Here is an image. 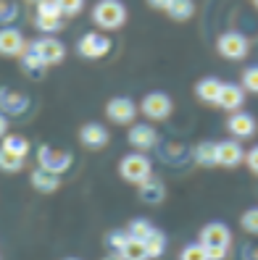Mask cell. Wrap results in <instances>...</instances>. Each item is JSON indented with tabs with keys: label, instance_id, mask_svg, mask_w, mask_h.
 Returning <instances> with one entry per match:
<instances>
[{
	"label": "cell",
	"instance_id": "obj_1",
	"mask_svg": "<svg viewBox=\"0 0 258 260\" xmlns=\"http://www.w3.org/2000/svg\"><path fill=\"white\" fill-rule=\"evenodd\" d=\"M93 21L103 29H119L127 21V8L121 0H100L93 8Z\"/></svg>",
	"mask_w": 258,
	"mask_h": 260
},
{
	"label": "cell",
	"instance_id": "obj_2",
	"mask_svg": "<svg viewBox=\"0 0 258 260\" xmlns=\"http://www.w3.org/2000/svg\"><path fill=\"white\" fill-rule=\"evenodd\" d=\"M119 174L124 181H132V184H142L145 179H150V160L140 152H132V155H124L119 163Z\"/></svg>",
	"mask_w": 258,
	"mask_h": 260
},
{
	"label": "cell",
	"instance_id": "obj_3",
	"mask_svg": "<svg viewBox=\"0 0 258 260\" xmlns=\"http://www.w3.org/2000/svg\"><path fill=\"white\" fill-rule=\"evenodd\" d=\"M37 158H40V168H45V171H50L55 176L64 174L71 166V152L69 150H55L50 145H42L37 150Z\"/></svg>",
	"mask_w": 258,
	"mask_h": 260
},
{
	"label": "cell",
	"instance_id": "obj_4",
	"mask_svg": "<svg viewBox=\"0 0 258 260\" xmlns=\"http://www.w3.org/2000/svg\"><path fill=\"white\" fill-rule=\"evenodd\" d=\"M219 55H224L226 60H242L248 55V40L240 32H224L216 42Z\"/></svg>",
	"mask_w": 258,
	"mask_h": 260
},
{
	"label": "cell",
	"instance_id": "obj_5",
	"mask_svg": "<svg viewBox=\"0 0 258 260\" xmlns=\"http://www.w3.org/2000/svg\"><path fill=\"white\" fill-rule=\"evenodd\" d=\"M174 108V103L169 95H163V92H150L142 98V105H140V111L148 116V118H153V121H163L166 116L171 113Z\"/></svg>",
	"mask_w": 258,
	"mask_h": 260
},
{
	"label": "cell",
	"instance_id": "obj_6",
	"mask_svg": "<svg viewBox=\"0 0 258 260\" xmlns=\"http://www.w3.org/2000/svg\"><path fill=\"white\" fill-rule=\"evenodd\" d=\"M232 232L224 223H208L200 232V244L208 250H230Z\"/></svg>",
	"mask_w": 258,
	"mask_h": 260
},
{
	"label": "cell",
	"instance_id": "obj_7",
	"mask_svg": "<svg viewBox=\"0 0 258 260\" xmlns=\"http://www.w3.org/2000/svg\"><path fill=\"white\" fill-rule=\"evenodd\" d=\"M79 55H84V58H103L105 53L111 50V40L105 37V35H98V32H87L82 40H79Z\"/></svg>",
	"mask_w": 258,
	"mask_h": 260
},
{
	"label": "cell",
	"instance_id": "obj_8",
	"mask_svg": "<svg viewBox=\"0 0 258 260\" xmlns=\"http://www.w3.org/2000/svg\"><path fill=\"white\" fill-rule=\"evenodd\" d=\"M32 50H35L48 66L61 63V60H64V55H66V48H64V45H61L55 37H42V40H37V42L32 45Z\"/></svg>",
	"mask_w": 258,
	"mask_h": 260
},
{
	"label": "cell",
	"instance_id": "obj_9",
	"mask_svg": "<svg viewBox=\"0 0 258 260\" xmlns=\"http://www.w3.org/2000/svg\"><path fill=\"white\" fill-rule=\"evenodd\" d=\"M105 113L113 124H129V121L137 116V105H134L129 98H113L108 105H105Z\"/></svg>",
	"mask_w": 258,
	"mask_h": 260
},
{
	"label": "cell",
	"instance_id": "obj_10",
	"mask_svg": "<svg viewBox=\"0 0 258 260\" xmlns=\"http://www.w3.org/2000/svg\"><path fill=\"white\" fill-rule=\"evenodd\" d=\"M242 160H245V152H242V147L232 140L226 142H219L216 145V166H224V168H235L240 166Z\"/></svg>",
	"mask_w": 258,
	"mask_h": 260
},
{
	"label": "cell",
	"instance_id": "obj_11",
	"mask_svg": "<svg viewBox=\"0 0 258 260\" xmlns=\"http://www.w3.org/2000/svg\"><path fill=\"white\" fill-rule=\"evenodd\" d=\"M79 140L90 150H100V147L108 145V132H105L100 124H84L79 129Z\"/></svg>",
	"mask_w": 258,
	"mask_h": 260
},
{
	"label": "cell",
	"instance_id": "obj_12",
	"mask_svg": "<svg viewBox=\"0 0 258 260\" xmlns=\"http://www.w3.org/2000/svg\"><path fill=\"white\" fill-rule=\"evenodd\" d=\"M242 103H245L242 87H237V84H221V92H219V98H216L219 108H224V111H237Z\"/></svg>",
	"mask_w": 258,
	"mask_h": 260
},
{
	"label": "cell",
	"instance_id": "obj_13",
	"mask_svg": "<svg viewBox=\"0 0 258 260\" xmlns=\"http://www.w3.org/2000/svg\"><path fill=\"white\" fill-rule=\"evenodd\" d=\"M226 129H230L235 137H240V140H245V137H253L255 134V118L250 113H235L230 121H226Z\"/></svg>",
	"mask_w": 258,
	"mask_h": 260
},
{
	"label": "cell",
	"instance_id": "obj_14",
	"mask_svg": "<svg viewBox=\"0 0 258 260\" xmlns=\"http://www.w3.org/2000/svg\"><path fill=\"white\" fill-rule=\"evenodd\" d=\"M156 140H158V134L156 129H150V124H137L129 132V145H134L137 150H150L156 145Z\"/></svg>",
	"mask_w": 258,
	"mask_h": 260
},
{
	"label": "cell",
	"instance_id": "obj_15",
	"mask_svg": "<svg viewBox=\"0 0 258 260\" xmlns=\"http://www.w3.org/2000/svg\"><path fill=\"white\" fill-rule=\"evenodd\" d=\"M24 53V37L16 29H0V55H19Z\"/></svg>",
	"mask_w": 258,
	"mask_h": 260
},
{
	"label": "cell",
	"instance_id": "obj_16",
	"mask_svg": "<svg viewBox=\"0 0 258 260\" xmlns=\"http://www.w3.org/2000/svg\"><path fill=\"white\" fill-rule=\"evenodd\" d=\"M29 179H32V187L37 192H45V194H50V192H55L61 187V179L55 174H50V171H45V168L32 171V176H29Z\"/></svg>",
	"mask_w": 258,
	"mask_h": 260
},
{
	"label": "cell",
	"instance_id": "obj_17",
	"mask_svg": "<svg viewBox=\"0 0 258 260\" xmlns=\"http://www.w3.org/2000/svg\"><path fill=\"white\" fill-rule=\"evenodd\" d=\"M163 194H166V187H163V181H158V179H145L140 184V197L145 203H150V205H158L163 200Z\"/></svg>",
	"mask_w": 258,
	"mask_h": 260
},
{
	"label": "cell",
	"instance_id": "obj_18",
	"mask_svg": "<svg viewBox=\"0 0 258 260\" xmlns=\"http://www.w3.org/2000/svg\"><path fill=\"white\" fill-rule=\"evenodd\" d=\"M219 92H221V82L214 79V76H208V79H200L198 87H195V95H198L203 103H216Z\"/></svg>",
	"mask_w": 258,
	"mask_h": 260
},
{
	"label": "cell",
	"instance_id": "obj_19",
	"mask_svg": "<svg viewBox=\"0 0 258 260\" xmlns=\"http://www.w3.org/2000/svg\"><path fill=\"white\" fill-rule=\"evenodd\" d=\"M166 13H169L174 21H187L195 13V3H192V0H169Z\"/></svg>",
	"mask_w": 258,
	"mask_h": 260
},
{
	"label": "cell",
	"instance_id": "obj_20",
	"mask_svg": "<svg viewBox=\"0 0 258 260\" xmlns=\"http://www.w3.org/2000/svg\"><path fill=\"white\" fill-rule=\"evenodd\" d=\"M119 255L124 257V260H150L145 242H140V239H132V237H129V242L124 244V250H121Z\"/></svg>",
	"mask_w": 258,
	"mask_h": 260
},
{
	"label": "cell",
	"instance_id": "obj_21",
	"mask_svg": "<svg viewBox=\"0 0 258 260\" xmlns=\"http://www.w3.org/2000/svg\"><path fill=\"white\" fill-rule=\"evenodd\" d=\"M37 29L45 35H50V32H58L61 26H64V16L61 13H37Z\"/></svg>",
	"mask_w": 258,
	"mask_h": 260
},
{
	"label": "cell",
	"instance_id": "obj_22",
	"mask_svg": "<svg viewBox=\"0 0 258 260\" xmlns=\"http://www.w3.org/2000/svg\"><path fill=\"white\" fill-rule=\"evenodd\" d=\"M45 69H48V63H45V60H42L32 48H29V53H24V71H26L29 76H35V79H37V76L45 74Z\"/></svg>",
	"mask_w": 258,
	"mask_h": 260
},
{
	"label": "cell",
	"instance_id": "obj_23",
	"mask_svg": "<svg viewBox=\"0 0 258 260\" xmlns=\"http://www.w3.org/2000/svg\"><path fill=\"white\" fill-rule=\"evenodd\" d=\"M0 105H3V113H21L26 108V98L13 92H0Z\"/></svg>",
	"mask_w": 258,
	"mask_h": 260
},
{
	"label": "cell",
	"instance_id": "obj_24",
	"mask_svg": "<svg viewBox=\"0 0 258 260\" xmlns=\"http://www.w3.org/2000/svg\"><path fill=\"white\" fill-rule=\"evenodd\" d=\"M145 247H148L150 260H153V257H161V255H163V250H166V237H163V232L153 229V234H150V237L145 239Z\"/></svg>",
	"mask_w": 258,
	"mask_h": 260
},
{
	"label": "cell",
	"instance_id": "obj_25",
	"mask_svg": "<svg viewBox=\"0 0 258 260\" xmlns=\"http://www.w3.org/2000/svg\"><path fill=\"white\" fill-rule=\"evenodd\" d=\"M195 160L200 166H216V145L214 142H200L195 147Z\"/></svg>",
	"mask_w": 258,
	"mask_h": 260
},
{
	"label": "cell",
	"instance_id": "obj_26",
	"mask_svg": "<svg viewBox=\"0 0 258 260\" xmlns=\"http://www.w3.org/2000/svg\"><path fill=\"white\" fill-rule=\"evenodd\" d=\"M21 166H24V158L13 155V152H8L6 147H0V171L16 174V171H21Z\"/></svg>",
	"mask_w": 258,
	"mask_h": 260
},
{
	"label": "cell",
	"instance_id": "obj_27",
	"mask_svg": "<svg viewBox=\"0 0 258 260\" xmlns=\"http://www.w3.org/2000/svg\"><path fill=\"white\" fill-rule=\"evenodd\" d=\"M3 147H6L8 152H13V155H19V158H26V152H29V142L24 140V137H19V134L6 137V140H3Z\"/></svg>",
	"mask_w": 258,
	"mask_h": 260
},
{
	"label": "cell",
	"instance_id": "obj_28",
	"mask_svg": "<svg viewBox=\"0 0 258 260\" xmlns=\"http://www.w3.org/2000/svg\"><path fill=\"white\" fill-rule=\"evenodd\" d=\"M153 229H156V226L150 223V221L137 218V221H132V223H129V232H127V234H129L132 239H140V242H145L150 234H153Z\"/></svg>",
	"mask_w": 258,
	"mask_h": 260
},
{
	"label": "cell",
	"instance_id": "obj_29",
	"mask_svg": "<svg viewBox=\"0 0 258 260\" xmlns=\"http://www.w3.org/2000/svg\"><path fill=\"white\" fill-rule=\"evenodd\" d=\"M179 260H208V252H206V247L200 242L198 244H187V247L182 250Z\"/></svg>",
	"mask_w": 258,
	"mask_h": 260
},
{
	"label": "cell",
	"instance_id": "obj_30",
	"mask_svg": "<svg viewBox=\"0 0 258 260\" xmlns=\"http://www.w3.org/2000/svg\"><path fill=\"white\" fill-rule=\"evenodd\" d=\"M242 229H245L248 234H258V208H250L242 213V218H240Z\"/></svg>",
	"mask_w": 258,
	"mask_h": 260
},
{
	"label": "cell",
	"instance_id": "obj_31",
	"mask_svg": "<svg viewBox=\"0 0 258 260\" xmlns=\"http://www.w3.org/2000/svg\"><path fill=\"white\" fill-rule=\"evenodd\" d=\"M55 6L64 16H77L84 6V0H55Z\"/></svg>",
	"mask_w": 258,
	"mask_h": 260
},
{
	"label": "cell",
	"instance_id": "obj_32",
	"mask_svg": "<svg viewBox=\"0 0 258 260\" xmlns=\"http://www.w3.org/2000/svg\"><path fill=\"white\" fill-rule=\"evenodd\" d=\"M242 87L248 92H258V66H250L242 71Z\"/></svg>",
	"mask_w": 258,
	"mask_h": 260
},
{
	"label": "cell",
	"instance_id": "obj_33",
	"mask_svg": "<svg viewBox=\"0 0 258 260\" xmlns=\"http://www.w3.org/2000/svg\"><path fill=\"white\" fill-rule=\"evenodd\" d=\"M127 242H129V234H127V232H113V234L108 237V244H111L116 252L124 250V244H127Z\"/></svg>",
	"mask_w": 258,
	"mask_h": 260
},
{
	"label": "cell",
	"instance_id": "obj_34",
	"mask_svg": "<svg viewBox=\"0 0 258 260\" xmlns=\"http://www.w3.org/2000/svg\"><path fill=\"white\" fill-rule=\"evenodd\" d=\"M245 163H248V168L253 174H258V145L253 147V150H248V155H245Z\"/></svg>",
	"mask_w": 258,
	"mask_h": 260
},
{
	"label": "cell",
	"instance_id": "obj_35",
	"mask_svg": "<svg viewBox=\"0 0 258 260\" xmlns=\"http://www.w3.org/2000/svg\"><path fill=\"white\" fill-rule=\"evenodd\" d=\"M153 8H161V11H166V6H169V0H148Z\"/></svg>",
	"mask_w": 258,
	"mask_h": 260
},
{
	"label": "cell",
	"instance_id": "obj_36",
	"mask_svg": "<svg viewBox=\"0 0 258 260\" xmlns=\"http://www.w3.org/2000/svg\"><path fill=\"white\" fill-rule=\"evenodd\" d=\"M6 132H8V121H6V116H3V113H0V137H3Z\"/></svg>",
	"mask_w": 258,
	"mask_h": 260
},
{
	"label": "cell",
	"instance_id": "obj_37",
	"mask_svg": "<svg viewBox=\"0 0 258 260\" xmlns=\"http://www.w3.org/2000/svg\"><path fill=\"white\" fill-rule=\"evenodd\" d=\"M103 260H124V257H121V255L116 252V255H108V257H103Z\"/></svg>",
	"mask_w": 258,
	"mask_h": 260
},
{
	"label": "cell",
	"instance_id": "obj_38",
	"mask_svg": "<svg viewBox=\"0 0 258 260\" xmlns=\"http://www.w3.org/2000/svg\"><path fill=\"white\" fill-rule=\"evenodd\" d=\"M29 3H42V0H29Z\"/></svg>",
	"mask_w": 258,
	"mask_h": 260
},
{
	"label": "cell",
	"instance_id": "obj_39",
	"mask_svg": "<svg viewBox=\"0 0 258 260\" xmlns=\"http://www.w3.org/2000/svg\"><path fill=\"white\" fill-rule=\"evenodd\" d=\"M66 260H79V257H66Z\"/></svg>",
	"mask_w": 258,
	"mask_h": 260
},
{
	"label": "cell",
	"instance_id": "obj_40",
	"mask_svg": "<svg viewBox=\"0 0 258 260\" xmlns=\"http://www.w3.org/2000/svg\"><path fill=\"white\" fill-rule=\"evenodd\" d=\"M253 3H255V8H258V0H253Z\"/></svg>",
	"mask_w": 258,
	"mask_h": 260
}]
</instances>
